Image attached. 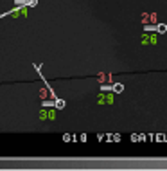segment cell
<instances>
[{"mask_svg":"<svg viewBox=\"0 0 167 171\" xmlns=\"http://www.w3.org/2000/svg\"><path fill=\"white\" fill-rule=\"evenodd\" d=\"M29 15V6H16L15 9H11V11H7L4 15L0 16H13V18H25Z\"/></svg>","mask_w":167,"mask_h":171,"instance_id":"obj_1","label":"cell"},{"mask_svg":"<svg viewBox=\"0 0 167 171\" xmlns=\"http://www.w3.org/2000/svg\"><path fill=\"white\" fill-rule=\"evenodd\" d=\"M38 117H40V121H54L56 119V110L52 108V106H43V108L40 110Z\"/></svg>","mask_w":167,"mask_h":171,"instance_id":"obj_2","label":"cell"},{"mask_svg":"<svg viewBox=\"0 0 167 171\" xmlns=\"http://www.w3.org/2000/svg\"><path fill=\"white\" fill-rule=\"evenodd\" d=\"M97 103L99 104H111L113 103V94H110V90H108V94H99Z\"/></svg>","mask_w":167,"mask_h":171,"instance_id":"obj_3","label":"cell"},{"mask_svg":"<svg viewBox=\"0 0 167 171\" xmlns=\"http://www.w3.org/2000/svg\"><path fill=\"white\" fill-rule=\"evenodd\" d=\"M40 97L43 99V101H47V99H56V94L52 92L49 87H43V88L40 90Z\"/></svg>","mask_w":167,"mask_h":171,"instance_id":"obj_4","label":"cell"},{"mask_svg":"<svg viewBox=\"0 0 167 171\" xmlns=\"http://www.w3.org/2000/svg\"><path fill=\"white\" fill-rule=\"evenodd\" d=\"M156 43V34H144L142 36V45H154Z\"/></svg>","mask_w":167,"mask_h":171,"instance_id":"obj_5","label":"cell"}]
</instances>
